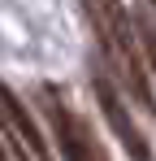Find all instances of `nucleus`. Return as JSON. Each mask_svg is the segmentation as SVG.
<instances>
[{
  "label": "nucleus",
  "mask_w": 156,
  "mask_h": 161,
  "mask_svg": "<svg viewBox=\"0 0 156 161\" xmlns=\"http://www.w3.org/2000/svg\"><path fill=\"white\" fill-rule=\"evenodd\" d=\"M87 13H91V26H96V39L104 48V61L117 70V79L130 87V96L152 113V87H148V57H143V39H139V26L126 13L122 0H87Z\"/></svg>",
  "instance_id": "nucleus-1"
},
{
  "label": "nucleus",
  "mask_w": 156,
  "mask_h": 161,
  "mask_svg": "<svg viewBox=\"0 0 156 161\" xmlns=\"http://www.w3.org/2000/svg\"><path fill=\"white\" fill-rule=\"evenodd\" d=\"M39 96H44V109H48V118H52V131H56V144H61V157H65V161H108L104 148H100V139H96V131H91L78 113L65 109V100H61L56 87H44Z\"/></svg>",
  "instance_id": "nucleus-2"
},
{
  "label": "nucleus",
  "mask_w": 156,
  "mask_h": 161,
  "mask_svg": "<svg viewBox=\"0 0 156 161\" xmlns=\"http://www.w3.org/2000/svg\"><path fill=\"white\" fill-rule=\"evenodd\" d=\"M91 87H96V100H100V109H104V118H108V126H113V135L122 139V148L130 153V161H152V153H148L143 135L134 131V122H130V113H126V105H122V96H117L113 79H108L104 70H96Z\"/></svg>",
  "instance_id": "nucleus-3"
},
{
  "label": "nucleus",
  "mask_w": 156,
  "mask_h": 161,
  "mask_svg": "<svg viewBox=\"0 0 156 161\" xmlns=\"http://www.w3.org/2000/svg\"><path fill=\"white\" fill-rule=\"evenodd\" d=\"M0 96H4V118H9V131H4V135H13V139L26 148L30 161H52L48 157V144H44V135H39V126H35V118H30L26 105L13 96V87H4Z\"/></svg>",
  "instance_id": "nucleus-4"
},
{
  "label": "nucleus",
  "mask_w": 156,
  "mask_h": 161,
  "mask_svg": "<svg viewBox=\"0 0 156 161\" xmlns=\"http://www.w3.org/2000/svg\"><path fill=\"white\" fill-rule=\"evenodd\" d=\"M134 26H139V39H143V53H148V65L156 70V22L139 13V18H134Z\"/></svg>",
  "instance_id": "nucleus-5"
},
{
  "label": "nucleus",
  "mask_w": 156,
  "mask_h": 161,
  "mask_svg": "<svg viewBox=\"0 0 156 161\" xmlns=\"http://www.w3.org/2000/svg\"><path fill=\"white\" fill-rule=\"evenodd\" d=\"M4 153H9V161H22V153H18V144H13V139H4Z\"/></svg>",
  "instance_id": "nucleus-6"
},
{
  "label": "nucleus",
  "mask_w": 156,
  "mask_h": 161,
  "mask_svg": "<svg viewBox=\"0 0 156 161\" xmlns=\"http://www.w3.org/2000/svg\"><path fill=\"white\" fill-rule=\"evenodd\" d=\"M152 9H156V0H152Z\"/></svg>",
  "instance_id": "nucleus-7"
}]
</instances>
